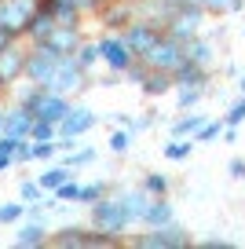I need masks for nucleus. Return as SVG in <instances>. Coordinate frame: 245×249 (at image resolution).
<instances>
[{"label":"nucleus","instance_id":"1","mask_svg":"<svg viewBox=\"0 0 245 249\" xmlns=\"http://www.w3.org/2000/svg\"><path fill=\"white\" fill-rule=\"evenodd\" d=\"M88 224H92L95 231H106V234H124L132 227V216H128V209H124L121 195H106L95 205H88Z\"/></svg>","mask_w":245,"mask_h":249},{"label":"nucleus","instance_id":"2","mask_svg":"<svg viewBox=\"0 0 245 249\" xmlns=\"http://www.w3.org/2000/svg\"><path fill=\"white\" fill-rule=\"evenodd\" d=\"M124 242L136 246V249H187V246H194L191 231H187L179 220H172V224H165V227H146L143 234H132V238H124Z\"/></svg>","mask_w":245,"mask_h":249},{"label":"nucleus","instance_id":"3","mask_svg":"<svg viewBox=\"0 0 245 249\" xmlns=\"http://www.w3.org/2000/svg\"><path fill=\"white\" fill-rule=\"evenodd\" d=\"M205 18H209V11L201 8V4H191V0H176V8H172L169 22H165V33L187 44L191 37H198V33H201Z\"/></svg>","mask_w":245,"mask_h":249},{"label":"nucleus","instance_id":"4","mask_svg":"<svg viewBox=\"0 0 245 249\" xmlns=\"http://www.w3.org/2000/svg\"><path fill=\"white\" fill-rule=\"evenodd\" d=\"M88 77H92V73H88L85 66L73 59V55H66V59L55 66V73L44 81V88H48V92H59V95H70V99H73L77 92H85V88L92 85Z\"/></svg>","mask_w":245,"mask_h":249},{"label":"nucleus","instance_id":"5","mask_svg":"<svg viewBox=\"0 0 245 249\" xmlns=\"http://www.w3.org/2000/svg\"><path fill=\"white\" fill-rule=\"evenodd\" d=\"M143 62L150 66V70H169V73H176L179 66L187 62V48H183V40L169 37V33H161V40L143 55Z\"/></svg>","mask_w":245,"mask_h":249},{"label":"nucleus","instance_id":"6","mask_svg":"<svg viewBox=\"0 0 245 249\" xmlns=\"http://www.w3.org/2000/svg\"><path fill=\"white\" fill-rule=\"evenodd\" d=\"M99 52H103V66H106V70H117V73H124L132 62L139 59V55L128 48V40H124L121 30H106L99 37Z\"/></svg>","mask_w":245,"mask_h":249},{"label":"nucleus","instance_id":"7","mask_svg":"<svg viewBox=\"0 0 245 249\" xmlns=\"http://www.w3.org/2000/svg\"><path fill=\"white\" fill-rule=\"evenodd\" d=\"M40 4L44 0H0V26L11 30L15 37H26V30H30L33 15L40 11Z\"/></svg>","mask_w":245,"mask_h":249},{"label":"nucleus","instance_id":"8","mask_svg":"<svg viewBox=\"0 0 245 249\" xmlns=\"http://www.w3.org/2000/svg\"><path fill=\"white\" fill-rule=\"evenodd\" d=\"M66 59V55L52 52L48 44H30V59H26V81H37V85H44L48 77L55 73V66Z\"/></svg>","mask_w":245,"mask_h":249},{"label":"nucleus","instance_id":"9","mask_svg":"<svg viewBox=\"0 0 245 249\" xmlns=\"http://www.w3.org/2000/svg\"><path fill=\"white\" fill-rule=\"evenodd\" d=\"M30 40L18 37L11 48H4L0 52V73H4V81L8 85H18V81H26V59H30Z\"/></svg>","mask_w":245,"mask_h":249},{"label":"nucleus","instance_id":"10","mask_svg":"<svg viewBox=\"0 0 245 249\" xmlns=\"http://www.w3.org/2000/svg\"><path fill=\"white\" fill-rule=\"evenodd\" d=\"M121 33H124V40H128V48L139 55V59H143V55H146V52H150V48L161 40V33H165V30H161L158 22H150V18H136V22L124 26Z\"/></svg>","mask_w":245,"mask_h":249},{"label":"nucleus","instance_id":"11","mask_svg":"<svg viewBox=\"0 0 245 249\" xmlns=\"http://www.w3.org/2000/svg\"><path fill=\"white\" fill-rule=\"evenodd\" d=\"M95 15H99L103 30H124V26H132L139 18V4L136 0H106Z\"/></svg>","mask_w":245,"mask_h":249},{"label":"nucleus","instance_id":"12","mask_svg":"<svg viewBox=\"0 0 245 249\" xmlns=\"http://www.w3.org/2000/svg\"><path fill=\"white\" fill-rule=\"evenodd\" d=\"M99 121H103V117L95 114L92 107H85V103L77 107V103H73V107H70V114L62 117V124H59V136H88Z\"/></svg>","mask_w":245,"mask_h":249},{"label":"nucleus","instance_id":"13","mask_svg":"<svg viewBox=\"0 0 245 249\" xmlns=\"http://www.w3.org/2000/svg\"><path fill=\"white\" fill-rule=\"evenodd\" d=\"M70 107H73V99L70 95H59V92H48L37 99V107H33V114L40 117V121H52V124H62V117L70 114Z\"/></svg>","mask_w":245,"mask_h":249},{"label":"nucleus","instance_id":"14","mask_svg":"<svg viewBox=\"0 0 245 249\" xmlns=\"http://www.w3.org/2000/svg\"><path fill=\"white\" fill-rule=\"evenodd\" d=\"M52 52H59V55H77V48L85 44V33H81V26H70V22H59L52 30V37L44 40Z\"/></svg>","mask_w":245,"mask_h":249},{"label":"nucleus","instance_id":"15","mask_svg":"<svg viewBox=\"0 0 245 249\" xmlns=\"http://www.w3.org/2000/svg\"><path fill=\"white\" fill-rule=\"evenodd\" d=\"M15 246H22V249L52 246V227H48L44 220H26V224H18V231H15Z\"/></svg>","mask_w":245,"mask_h":249},{"label":"nucleus","instance_id":"16","mask_svg":"<svg viewBox=\"0 0 245 249\" xmlns=\"http://www.w3.org/2000/svg\"><path fill=\"white\" fill-rule=\"evenodd\" d=\"M88 238H92V224H66L59 231H52V246L59 249H88Z\"/></svg>","mask_w":245,"mask_h":249},{"label":"nucleus","instance_id":"17","mask_svg":"<svg viewBox=\"0 0 245 249\" xmlns=\"http://www.w3.org/2000/svg\"><path fill=\"white\" fill-rule=\"evenodd\" d=\"M183 48H187V59L191 62H198V66H205V70L216 66V40L212 37H201L198 33V37H191Z\"/></svg>","mask_w":245,"mask_h":249},{"label":"nucleus","instance_id":"18","mask_svg":"<svg viewBox=\"0 0 245 249\" xmlns=\"http://www.w3.org/2000/svg\"><path fill=\"white\" fill-rule=\"evenodd\" d=\"M139 88H143L146 99H161V95H172V92H176V77H172L169 70H150Z\"/></svg>","mask_w":245,"mask_h":249},{"label":"nucleus","instance_id":"19","mask_svg":"<svg viewBox=\"0 0 245 249\" xmlns=\"http://www.w3.org/2000/svg\"><path fill=\"white\" fill-rule=\"evenodd\" d=\"M121 202H124V209H128L132 224H143V216H146V209H150L154 195H146L143 183H139V187H128V191H121Z\"/></svg>","mask_w":245,"mask_h":249},{"label":"nucleus","instance_id":"20","mask_svg":"<svg viewBox=\"0 0 245 249\" xmlns=\"http://www.w3.org/2000/svg\"><path fill=\"white\" fill-rule=\"evenodd\" d=\"M205 121H209V114H201L198 107L194 110H179V117H172V124H169V136H191L194 140V132H198Z\"/></svg>","mask_w":245,"mask_h":249},{"label":"nucleus","instance_id":"21","mask_svg":"<svg viewBox=\"0 0 245 249\" xmlns=\"http://www.w3.org/2000/svg\"><path fill=\"white\" fill-rule=\"evenodd\" d=\"M55 26H59V18H55L52 11L44 8V4H40V11L33 15L30 30H26V40H30V44H44V40L52 37V30H55Z\"/></svg>","mask_w":245,"mask_h":249},{"label":"nucleus","instance_id":"22","mask_svg":"<svg viewBox=\"0 0 245 249\" xmlns=\"http://www.w3.org/2000/svg\"><path fill=\"white\" fill-rule=\"evenodd\" d=\"M172 220H176V205L169 202V195H161V198L150 202V209H146V216H143V227H165V224H172Z\"/></svg>","mask_w":245,"mask_h":249},{"label":"nucleus","instance_id":"23","mask_svg":"<svg viewBox=\"0 0 245 249\" xmlns=\"http://www.w3.org/2000/svg\"><path fill=\"white\" fill-rule=\"evenodd\" d=\"M73 176H77V169H70L66 161H55V165H48L37 179H40V187H44L48 195H52V191H59V187L66 183V179H73Z\"/></svg>","mask_w":245,"mask_h":249},{"label":"nucleus","instance_id":"24","mask_svg":"<svg viewBox=\"0 0 245 249\" xmlns=\"http://www.w3.org/2000/svg\"><path fill=\"white\" fill-rule=\"evenodd\" d=\"M194 147H198V143H194L191 136H169V143L161 147V154H165V161H187V158L194 154Z\"/></svg>","mask_w":245,"mask_h":249},{"label":"nucleus","instance_id":"25","mask_svg":"<svg viewBox=\"0 0 245 249\" xmlns=\"http://www.w3.org/2000/svg\"><path fill=\"white\" fill-rule=\"evenodd\" d=\"M172 77H176V85H209V81H212V70H205V66H198V62L187 59Z\"/></svg>","mask_w":245,"mask_h":249},{"label":"nucleus","instance_id":"26","mask_svg":"<svg viewBox=\"0 0 245 249\" xmlns=\"http://www.w3.org/2000/svg\"><path fill=\"white\" fill-rule=\"evenodd\" d=\"M205 92H209V85H176V107H179V110L201 107Z\"/></svg>","mask_w":245,"mask_h":249},{"label":"nucleus","instance_id":"27","mask_svg":"<svg viewBox=\"0 0 245 249\" xmlns=\"http://www.w3.org/2000/svg\"><path fill=\"white\" fill-rule=\"evenodd\" d=\"M81 66H85L88 73L95 70V66H103V52H99V40H85V44L77 48V55H73Z\"/></svg>","mask_w":245,"mask_h":249},{"label":"nucleus","instance_id":"28","mask_svg":"<svg viewBox=\"0 0 245 249\" xmlns=\"http://www.w3.org/2000/svg\"><path fill=\"white\" fill-rule=\"evenodd\" d=\"M26 220V202H0V227H11V224H22Z\"/></svg>","mask_w":245,"mask_h":249},{"label":"nucleus","instance_id":"29","mask_svg":"<svg viewBox=\"0 0 245 249\" xmlns=\"http://www.w3.org/2000/svg\"><path fill=\"white\" fill-rule=\"evenodd\" d=\"M128 147H132V132H128V128H124V124H121V128H110V140H106L110 154L121 158V154H128Z\"/></svg>","mask_w":245,"mask_h":249},{"label":"nucleus","instance_id":"30","mask_svg":"<svg viewBox=\"0 0 245 249\" xmlns=\"http://www.w3.org/2000/svg\"><path fill=\"white\" fill-rule=\"evenodd\" d=\"M143 191L146 195H154V198H161V195H169V176L165 172H143Z\"/></svg>","mask_w":245,"mask_h":249},{"label":"nucleus","instance_id":"31","mask_svg":"<svg viewBox=\"0 0 245 249\" xmlns=\"http://www.w3.org/2000/svg\"><path fill=\"white\" fill-rule=\"evenodd\" d=\"M110 195V183H81V198H77V205H95L99 198H106Z\"/></svg>","mask_w":245,"mask_h":249},{"label":"nucleus","instance_id":"32","mask_svg":"<svg viewBox=\"0 0 245 249\" xmlns=\"http://www.w3.org/2000/svg\"><path fill=\"white\" fill-rule=\"evenodd\" d=\"M33 161H59V143L55 140H33Z\"/></svg>","mask_w":245,"mask_h":249},{"label":"nucleus","instance_id":"33","mask_svg":"<svg viewBox=\"0 0 245 249\" xmlns=\"http://www.w3.org/2000/svg\"><path fill=\"white\" fill-rule=\"evenodd\" d=\"M59 161H66L70 169H81V165H92V161H95V147H77V150H70V154H62Z\"/></svg>","mask_w":245,"mask_h":249},{"label":"nucleus","instance_id":"34","mask_svg":"<svg viewBox=\"0 0 245 249\" xmlns=\"http://www.w3.org/2000/svg\"><path fill=\"white\" fill-rule=\"evenodd\" d=\"M220 136H223V117H220V121H212V117H209L198 132H194V143H216Z\"/></svg>","mask_w":245,"mask_h":249},{"label":"nucleus","instance_id":"35","mask_svg":"<svg viewBox=\"0 0 245 249\" xmlns=\"http://www.w3.org/2000/svg\"><path fill=\"white\" fill-rule=\"evenodd\" d=\"M44 195L48 191L40 187V179H22V183H18V198H22V202H40Z\"/></svg>","mask_w":245,"mask_h":249},{"label":"nucleus","instance_id":"36","mask_svg":"<svg viewBox=\"0 0 245 249\" xmlns=\"http://www.w3.org/2000/svg\"><path fill=\"white\" fill-rule=\"evenodd\" d=\"M245 121V95L238 92V99L227 107V114H223V124H242Z\"/></svg>","mask_w":245,"mask_h":249},{"label":"nucleus","instance_id":"37","mask_svg":"<svg viewBox=\"0 0 245 249\" xmlns=\"http://www.w3.org/2000/svg\"><path fill=\"white\" fill-rule=\"evenodd\" d=\"M154 124H158V114L150 110V114H143V117H128V124H124V128L136 136V132H150Z\"/></svg>","mask_w":245,"mask_h":249},{"label":"nucleus","instance_id":"38","mask_svg":"<svg viewBox=\"0 0 245 249\" xmlns=\"http://www.w3.org/2000/svg\"><path fill=\"white\" fill-rule=\"evenodd\" d=\"M59 136V124H52V121H33V128H30V140H55Z\"/></svg>","mask_w":245,"mask_h":249},{"label":"nucleus","instance_id":"39","mask_svg":"<svg viewBox=\"0 0 245 249\" xmlns=\"http://www.w3.org/2000/svg\"><path fill=\"white\" fill-rule=\"evenodd\" d=\"M52 195L59 198V202H77V198H81V183H77V176L66 179V183H62L59 191H52Z\"/></svg>","mask_w":245,"mask_h":249},{"label":"nucleus","instance_id":"40","mask_svg":"<svg viewBox=\"0 0 245 249\" xmlns=\"http://www.w3.org/2000/svg\"><path fill=\"white\" fill-rule=\"evenodd\" d=\"M201 8L209 11V18H223L230 15V0H201Z\"/></svg>","mask_w":245,"mask_h":249},{"label":"nucleus","instance_id":"41","mask_svg":"<svg viewBox=\"0 0 245 249\" xmlns=\"http://www.w3.org/2000/svg\"><path fill=\"white\" fill-rule=\"evenodd\" d=\"M30 161H33V140H30V136H22L18 147H15V165H30Z\"/></svg>","mask_w":245,"mask_h":249},{"label":"nucleus","instance_id":"42","mask_svg":"<svg viewBox=\"0 0 245 249\" xmlns=\"http://www.w3.org/2000/svg\"><path fill=\"white\" fill-rule=\"evenodd\" d=\"M55 143H59V154H70L81 147V136H55Z\"/></svg>","mask_w":245,"mask_h":249},{"label":"nucleus","instance_id":"43","mask_svg":"<svg viewBox=\"0 0 245 249\" xmlns=\"http://www.w3.org/2000/svg\"><path fill=\"white\" fill-rule=\"evenodd\" d=\"M121 77H124V73H117V70H106L99 81H92V85H99V88H117V85H121Z\"/></svg>","mask_w":245,"mask_h":249},{"label":"nucleus","instance_id":"44","mask_svg":"<svg viewBox=\"0 0 245 249\" xmlns=\"http://www.w3.org/2000/svg\"><path fill=\"white\" fill-rule=\"evenodd\" d=\"M18 140H22V136H11V132H0V154H15V147H18Z\"/></svg>","mask_w":245,"mask_h":249},{"label":"nucleus","instance_id":"45","mask_svg":"<svg viewBox=\"0 0 245 249\" xmlns=\"http://www.w3.org/2000/svg\"><path fill=\"white\" fill-rule=\"evenodd\" d=\"M227 176L230 179H245V158H230L227 161Z\"/></svg>","mask_w":245,"mask_h":249},{"label":"nucleus","instance_id":"46","mask_svg":"<svg viewBox=\"0 0 245 249\" xmlns=\"http://www.w3.org/2000/svg\"><path fill=\"white\" fill-rule=\"evenodd\" d=\"M230 238H201V249H230Z\"/></svg>","mask_w":245,"mask_h":249},{"label":"nucleus","instance_id":"47","mask_svg":"<svg viewBox=\"0 0 245 249\" xmlns=\"http://www.w3.org/2000/svg\"><path fill=\"white\" fill-rule=\"evenodd\" d=\"M15 33H11V30H4V26H0V52H4V48H11V44H15Z\"/></svg>","mask_w":245,"mask_h":249},{"label":"nucleus","instance_id":"48","mask_svg":"<svg viewBox=\"0 0 245 249\" xmlns=\"http://www.w3.org/2000/svg\"><path fill=\"white\" fill-rule=\"evenodd\" d=\"M15 165V154H0V172H8Z\"/></svg>","mask_w":245,"mask_h":249},{"label":"nucleus","instance_id":"49","mask_svg":"<svg viewBox=\"0 0 245 249\" xmlns=\"http://www.w3.org/2000/svg\"><path fill=\"white\" fill-rule=\"evenodd\" d=\"M4 121H8V107H0V132H4Z\"/></svg>","mask_w":245,"mask_h":249},{"label":"nucleus","instance_id":"50","mask_svg":"<svg viewBox=\"0 0 245 249\" xmlns=\"http://www.w3.org/2000/svg\"><path fill=\"white\" fill-rule=\"evenodd\" d=\"M8 88H11V85H8V81H4V73H0V95L8 92Z\"/></svg>","mask_w":245,"mask_h":249},{"label":"nucleus","instance_id":"51","mask_svg":"<svg viewBox=\"0 0 245 249\" xmlns=\"http://www.w3.org/2000/svg\"><path fill=\"white\" fill-rule=\"evenodd\" d=\"M238 92L245 95V73H242V77H238Z\"/></svg>","mask_w":245,"mask_h":249},{"label":"nucleus","instance_id":"52","mask_svg":"<svg viewBox=\"0 0 245 249\" xmlns=\"http://www.w3.org/2000/svg\"><path fill=\"white\" fill-rule=\"evenodd\" d=\"M191 4H201V0H191Z\"/></svg>","mask_w":245,"mask_h":249},{"label":"nucleus","instance_id":"53","mask_svg":"<svg viewBox=\"0 0 245 249\" xmlns=\"http://www.w3.org/2000/svg\"><path fill=\"white\" fill-rule=\"evenodd\" d=\"M136 4H139V0H136Z\"/></svg>","mask_w":245,"mask_h":249},{"label":"nucleus","instance_id":"54","mask_svg":"<svg viewBox=\"0 0 245 249\" xmlns=\"http://www.w3.org/2000/svg\"><path fill=\"white\" fill-rule=\"evenodd\" d=\"M242 33H245V30H242Z\"/></svg>","mask_w":245,"mask_h":249}]
</instances>
